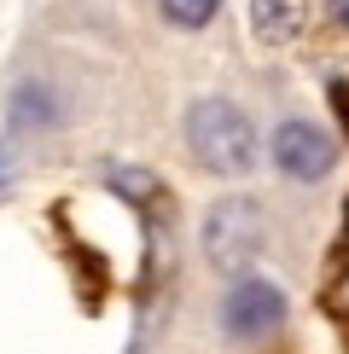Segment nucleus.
<instances>
[{"instance_id":"nucleus-1","label":"nucleus","mask_w":349,"mask_h":354,"mask_svg":"<svg viewBox=\"0 0 349 354\" xmlns=\"http://www.w3.org/2000/svg\"><path fill=\"white\" fill-rule=\"evenodd\" d=\"M186 151L198 157V169L239 180L256 169V128L233 99H198L186 111Z\"/></svg>"},{"instance_id":"nucleus-2","label":"nucleus","mask_w":349,"mask_h":354,"mask_svg":"<svg viewBox=\"0 0 349 354\" xmlns=\"http://www.w3.org/2000/svg\"><path fill=\"white\" fill-rule=\"evenodd\" d=\"M262 239H268V221H262V209L251 198L210 203V215H204V256H210V268L244 279L251 261L262 256Z\"/></svg>"},{"instance_id":"nucleus-3","label":"nucleus","mask_w":349,"mask_h":354,"mask_svg":"<svg viewBox=\"0 0 349 354\" xmlns=\"http://www.w3.org/2000/svg\"><path fill=\"white\" fill-rule=\"evenodd\" d=\"M280 326H285V290L274 285V279L244 273V279H233V285H227V297H222V331L227 337L256 343V337H268V331H280Z\"/></svg>"},{"instance_id":"nucleus-4","label":"nucleus","mask_w":349,"mask_h":354,"mask_svg":"<svg viewBox=\"0 0 349 354\" xmlns=\"http://www.w3.org/2000/svg\"><path fill=\"white\" fill-rule=\"evenodd\" d=\"M274 163H280L285 180H326V174L338 169V140H332L326 128L291 116V122L274 128Z\"/></svg>"},{"instance_id":"nucleus-5","label":"nucleus","mask_w":349,"mask_h":354,"mask_svg":"<svg viewBox=\"0 0 349 354\" xmlns=\"http://www.w3.org/2000/svg\"><path fill=\"white\" fill-rule=\"evenodd\" d=\"M303 18H309V0H251V29H256V41H268V47L297 41Z\"/></svg>"},{"instance_id":"nucleus-6","label":"nucleus","mask_w":349,"mask_h":354,"mask_svg":"<svg viewBox=\"0 0 349 354\" xmlns=\"http://www.w3.org/2000/svg\"><path fill=\"white\" fill-rule=\"evenodd\" d=\"M53 116H58L53 93H47L41 82H24L18 93H12V116H6V128H12V134H41V128H53Z\"/></svg>"},{"instance_id":"nucleus-7","label":"nucleus","mask_w":349,"mask_h":354,"mask_svg":"<svg viewBox=\"0 0 349 354\" xmlns=\"http://www.w3.org/2000/svg\"><path fill=\"white\" fill-rule=\"evenodd\" d=\"M215 12H222V0H163V18L174 29H204Z\"/></svg>"},{"instance_id":"nucleus-8","label":"nucleus","mask_w":349,"mask_h":354,"mask_svg":"<svg viewBox=\"0 0 349 354\" xmlns=\"http://www.w3.org/2000/svg\"><path fill=\"white\" fill-rule=\"evenodd\" d=\"M111 180H116V192H134V198H152V192H157V180L145 169H116Z\"/></svg>"},{"instance_id":"nucleus-9","label":"nucleus","mask_w":349,"mask_h":354,"mask_svg":"<svg viewBox=\"0 0 349 354\" xmlns=\"http://www.w3.org/2000/svg\"><path fill=\"white\" fill-rule=\"evenodd\" d=\"M326 12H332V24L349 29V0H326Z\"/></svg>"},{"instance_id":"nucleus-10","label":"nucleus","mask_w":349,"mask_h":354,"mask_svg":"<svg viewBox=\"0 0 349 354\" xmlns=\"http://www.w3.org/2000/svg\"><path fill=\"white\" fill-rule=\"evenodd\" d=\"M332 302H338L343 314H349V268H343V279H338V290H332Z\"/></svg>"}]
</instances>
